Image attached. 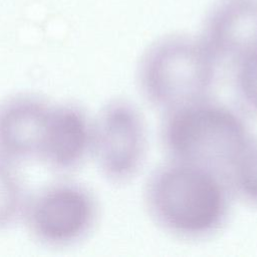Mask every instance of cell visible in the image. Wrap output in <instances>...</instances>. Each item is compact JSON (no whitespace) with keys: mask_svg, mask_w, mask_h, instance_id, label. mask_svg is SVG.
<instances>
[{"mask_svg":"<svg viewBox=\"0 0 257 257\" xmlns=\"http://www.w3.org/2000/svg\"><path fill=\"white\" fill-rule=\"evenodd\" d=\"M233 198L225 175L173 160L157 167L144 188L151 220L166 234L184 241L218 234L229 220Z\"/></svg>","mask_w":257,"mask_h":257,"instance_id":"6da1fadb","label":"cell"},{"mask_svg":"<svg viewBox=\"0 0 257 257\" xmlns=\"http://www.w3.org/2000/svg\"><path fill=\"white\" fill-rule=\"evenodd\" d=\"M161 141L169 160L227 174L252 140L244 117L210 97L164 112Z\"/></svg>","mask_w":257,"mask_h":257,"instance_id":"7a4b0ae2","label":"cell"},{"mask_svg":"<svg viewBox=\"0 0 257 257\" xmlns=\"http://www.w3.org/2000/svg\"><path fill=\"white\" fill-rule=\"evenodd\" d=\"M219 64L200 36L166 35L141 56L137 82L144 98L166 112L210 97Z\"/></svg>","mask_w":257,"mask_h":257,"instance_id":"3957f363","label":"cell"},{"mask_svg":"<svg viewBox=\"0 0 257 257\" xmlns=\"http://www.w3.org/2000/svg\"><path fill=\"white\" fill-rule=\"evenodd\" d=\"M148 151L145 118L123 98L106 103L92 121L93 155L101 174L111 183L126 184L142 170Z\"/></svg>","mask_w":257,"mask_h":257,"instance_id":"277c9868","label":"cell"},{"mask_svg":"<svg viewBox=\"0 0 257 257\" xmlns=\"http://www.w3.org/2000/svg\"><path fill=\"white\" fill-rule=\"evenodd\" d=\"M23 217L35 239L49 246H66L82 240L92 230L97 203L83 186L57 184L27 202Z\"/></svg>","mask_w":257,"mask_h":257,"instance_id":"5b68a950","label":"cell"},{"mask_svg":"<svg viewBox=\"0 0 257 257\" xmlns=\"http://www.w3.org/2000/svg\"><path fill=\"white\" fill-rule=\"evenodd\" d=\"M53 106L32 95H20L0 104V157L14 163L39 158Z\"/></svg>","mask_w":257,"mask_h":257,"instance_id":"8992f818","label":"cell"},{"mask_svg":"<svg viewBox=\"0 0 257 257\" xmlns=\"http://www.w3.org/2000/svg\"><path fill=\"white\" fill-rule=\"evenodd\" d=\"M201 39L219 63L257 50V0H221L209 12Z\"/></svg>","mask_w":257,"mask_h":257,"instance_id":"52a82bcc","label":"cell"},{"mask_svg":"<svg viewBox=\"0 0 257 257\" xmlns=\"http://www.w3.org/2000/svg\"><path fill=\"white\" fill-rule=\"evenodd\" d=\"M92 121L74 104L53 106L40 159L57 171H70L91 154Z\"/></svg>","mask_w":257,"mask_h":257,"instance_id":"ba28073f","label":"cell"},{"mask_svg":"<svg viewBox=\"0 0 257 257\" xmlns=\"http://www.w3.org/2000/svg\"><path fill=\"white\" fill-rule=\"evenodd\" d=\"M235 198L257 208V139L252 138L227 174Z\"/></svg>","mask_w":257,"mask_h":257,"instance_id":"9c48e42d","label":"cell"},{"mask_svg":"<svg viewBox=\"0 0 257 257\" xmlns=\"http://www.w3.org/2000/svg\"><path fill=\"white\" fill-rule=\"evenodd\" d=\"M26 205L24 188L13 163L0 157V230L23 217Z\"/></svg>","mask_w":257,"mask_h":257,"instance_id":"30bf717a","label":"cell"},{"mask_svg":"<svg viewBox=\"0 0 257 257\" xmlns=\"http://www.w3.org/2000/svg\"><path fill=\"white\" fill-rule=\"evenodd\" d=\"M233 82L243 106L257 115V50L241 56L233 63Z\"/></svg>","mask_w":257,"mask_h":257,"instance_id":"8fae6325","label":"cell"}]
</instances>
